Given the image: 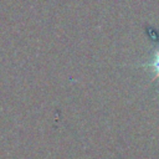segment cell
<instances>
[{
    "label": "cell",
    "mask_w": 159,
    "mask_h": 159,
    "mask_svg": "<svg viewBox=\"0 0 159 159\" xmlns=\"http://www.w3.org/2000/svg\"><path fill=\"white\" fill-rule=\"evenodd\" d=\"M142 66L150 68V71L153 72V80H159V50L153 53L150 61L142 63Z\"/></svg>",
    "instance_id": "obj_1"
}]
</instances>
